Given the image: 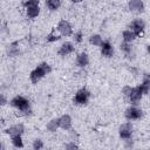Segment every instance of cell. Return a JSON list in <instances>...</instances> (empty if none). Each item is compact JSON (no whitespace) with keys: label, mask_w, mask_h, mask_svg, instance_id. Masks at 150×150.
<instances>
[{"label":"cell","mask_w":150,"mask_h":150,"mask_svg":"<svg viewBox=\"0 0 150 150\" xmlns=\"http://www.w3.org/2000/svg\"><path fill=\"white\" fill-rule=\"evenodd\" d=\"M128 7L131 12L135 13H142L144 12V2L143 0H129Z\"/></svg>","instance_id":"5bb4252c"},{"label":"cell","mask_w":150,"mask_h":150,"mask_svg":"<svg viewBox=\"0 0 150 150\" xmlns=\"http://www.w3.org/2000/svg\"><path fill=\"white\" fill-rule=\"evenodd\" d=\"M64 148H66V149H77L79 145L75 144V142H69V143L64 144Z\"/></svg>","instance_id":"83f0119b"},{"label":"cell","mask_w":150,"mask_h":150,"mask_svg":"<svg viewBox=\"0 0 150 150\" xmlns=\"http://www.w3.org/2000/svg\"><path fill=\"white\" fill-rule=\"evenodd\" d=\"M46 6L49 11H56L61 7V0H46Z\"/></svg>","instance_id":"d6986e66"},{"label":"cell","mask_w":150,"mask_h":150,"mask_svg":"<svg viewBox=\"0 0 150 150\" xmlns=\"http://www.w3.org/2000/svg\"><path fill=\"white\" fill-rule=\"evenodd\" d=\"M124 116L128 121H136V120H139L143 116V110L134 104V105H130L129 108L125 109Z\"/></svg>","instance_id":"5b68a950"},{"label":"cell","mask_w":150,"mask_h":150,"mask_svg":"<svg viewBox=\"0 0 150 150\" xmlns=\"http://www.w3.org/2000/svg\"><path fill=\"white\" fill-rule=\"evenodd\" d=\"M100 48H101L102 56H104V57H111L114 55V47L110 43V41H108V40L104 41L103 40L102 43H101V46H100Z\"/></svg>","instance_id":"30bf717a"},{"label":"cell","mask_w":150,"mask_h":150,"mask_svg":"<svg viewBox=\"0 0 150 150\" xmlns=\"http://www.w3.org/2000/svg\"><path fill=\"white\" fill-rule=\"evenodd\" d=\"M121 50L128 57H131L132 56V46H131V43H129V42H122L121 43Z\"/></svg>","instance_id":"ffe728a7"},{"label":"cell","mask_w":150,"mask_h":150,"mask_svg":"<svg viewBox=\"0 0 150 150\" xmlns=\"http://www.w3.org/2000/svg\"><path fill=\"white\" fill-rule=\"evenodd\" d=\"M69 1H71L73 4H80V2H82L83 0H69Z\"/></svg>","instance_id":"f546056e"},{"label":"cell","mask_w":150,"mask_h":150,"mask_svg":"<svg viewBox=\"0 0 150 150\" xmlns=\"http://www.w3.org/2000/svg\"><path fill=\"white\" fill-rule=\"evenodd\" d=\"M23 132H25V127H23V124H21V123L13 124V125H11L9 128L6 129V134H8L11 137H13V136H19V135L22 136Z\"/></svg>","instance_id":"8fae6325"},{"label":"cell","mask_w":150,"mask_h":150,"mask_svg":"<svg viewBox=\"0 0 150 150\" xmlns=\"http://www.w3.org/2000/svg\"><path fill=\"white\" fill-rule=\"evenodd\" d=\"M136 38H137V36L135 35V33L131 32L130 29H125V30H123V33H122L123 42H129V43H131Z\"/></svg>","instance_id":"ac0fdd59"},{"label":"cell","mask_w":150,"mask_h":150,"mask_svg":"<svg viewBox=\"0 0 150 150\" xmlns=\"http://www.w3.org/2000/svg\"><path fill=\"white\" fill-rule=\"evenodd\" d=\"M26 14L28 18L34 19L40 14V1L39 0H27L23 4Z\"/></svg>","instance_id":"3957f363"},{"label":"cell","mask_w":150,"mask_h":150,"mask_svg":"<svg viewBox=\"0 0 150 150\" xmlns=\"http://www.w3.org/2000/svg\"><path fill=\"white\" fill-rule=\"evenodd\" d=\"M50 70H52V68H50V66H49L47 62H42V63L38 64V66L30 71V74H29V80H30V82L34 83V84L38 83V82L41 81L47 74H49Z\"/></svg>","instance_id":"6da1fadb"},{"label":"cell","mask_w":150,"mask_h":150,"mask_svg":"<svg viewBox=\"0 0 150 150\" xmlns=\"http://www.w3.org/2000/svg\"><path fill=\"white\" fill-rule=\"evenodd\" d=\"M142 97H143V93H142V90L139 89V87H138V86H137V87H132V89H131V91H130V94H129V96H128L130 103H132V104L136 105V104L142 100Z\"/></svg>","instance_id":"9c48e42d"},{"label":"cell","mask_w":150,"mask_h":150,"mask_svg":"<svg viewBox=\"0 0 150 150\" xmlns=\"http://www.w3.org/2000/svg\"><path fill=\"white\" fill-rule=\"evenodd\" d=\"M57 121H59V128H61L63 130H70L71 129L73 121H71V117L68 114H64V115L60 116L57 118Z\"/></svg>","instance_id":"4fadbf2b"},{"label":"cell","mask_w":150,"mask_h":150,"mask_svg":"<svg viewBox=\"0 0 150 150\" xmlns=\"http://www.w3.org/2000/svg\"><path fill=\"white\" fill-rule=\"evenodd\" d=\"M132 131H134V127L130 122H127V123H123L120 129H118V135L122 139H128V138H131L132 136Z\"/></svg>","instance_id":"ba28073f"},{"label":"cell","mask_w":150,"mask_h":150,"mask_svg":"<svg viewBox=\"0 0 150 150\" xmlns=\"http://www.w3.org/2000/svg\"><path fill=\"white\" fill-rule=\"evenodd\" d=\"M75 62H76V66H77V67L84 68L86 66L89 64V56H88V54L84 53V52L80 53V54L76 56V61H75Z\"/></svg>","instance_id":"9a60e30c"},{"label":"cell","mask_w":150,"mask_h":150,"mask_svg":"<svg viewBox=\"0 0 150 150\" xmlns=\"http://www.w3.org/2000/svg\"><path fill=\"white\" fill-rule=\"evenodd\" d=\"M102 41H103V39H102V36L100 34H93L89 38V43L93 45V46H96V47H100Z\"/></svg>","instance_id":"44dd1931"},{"label":"cell","mask_w":150,"mask_h":150,"mask_svg":"<svg viewBox=\"0 0 150 150\" xmlns=\"http://www.w3.org/2000/svg\"><path fill=\"white\" fill-rule=\"evenodd\" d=\"M11 141H12L13 146H15V148H23V141H22L21 135L11 137Z\"/></svg>","instance_id":"603a6c76"},{"label":"cell","mask_w":150,"mask_h":150,"mask_svg":"<svg viewBox=\"0 0 150 150\" xmlns=\"http://www.w3.org/2000/svg\"><path fill=\"white\" fill-rule=\"evenodd\" d=\"M2 148H4V146H2V144H1V143H0V150H1V149H2Z\"/></svg>","instance_id":"4dcf8cb0"},{"label":"cell","mask_w":150,"mask_h":150,"mask_svg":"<svg viewBox=\"0 0 150 150\" xmlns=\"http://www.w3.org/2000/svg\"><path fill=\"white\" fill-rule=\"evenodd\" d=\"M131 89H132V87H130V86H124V87L122 88V94L128 97L129 94H130V91H131Z\"/></svg>","instance_id":"4316f807"},{"label":"cell","mask_w":150,"mask_h":150,"mask_svg":"<svg viewBox=\"0 0 150 150\" xmlns=\"http://www.w3.org/2000/svg\"><path fill=\"white\" fill-rule=\"evenodd\" d=\"M74 50H75L74 45H73L71 42H69V41H66V42H63V43L60 46V48H59V50H57V54H59L60 56H67V55L71 54Z\"/></svg>","instance_id":"7c38bea8"},{"label":"cell","mask_w":150,"mask_h":150,"mask_svg":"<svg viewBox=\"0 0 150 150\" xmlns=\"http://www.w3.org/2000/svg\"><path fill=\"white\" fill-rule=\"evenodd\" d=\"M74 40H75V42H82V40H83V34H82L81 30H79V32H76V33L74 34Z\"/></svg>","instance_id":"484cf974"},{"label":"cell","mask_w":150,"mask_h":150,"mask_svg":"<svg viewBox=\"0 0 150 150\" xmlns=\"http://www.w3.org/2000/svg\"><path fill=\"white\" fill-rule=\"evenodd\" d=\"M129 29L131 32L135 33L136 36H141L144 33L145 29V22L142 19H135L134 21H131V23L129 25Z\"/></svg>","instance_id":"8992f818"},{"label":"cell","mask_w":150,"mask_h":150,"mask_svg":"<svg viewBox=\"0 0 150 150\" xmlns=\"http://www.w3.org/2000/svg\"><path fill=\"white\" fill-rule=\"evenodd\" d=\"M6 53L8 56L11 57H14V56H18L19 53H20V48H19V42H12L11 45L7 46V49H6Z\"/></svg>","instance_id":"2e32d148"},{"label":"cell","mask_w":150,"mask_h":150,"mask_svg":"<svg viewBox=\"0 0 150 150\" xmlns=\"http://www.w3.org/2000/svg\"><path fill=\"white\" fill-rule=\"evenodd\" d=\"M43 146H45V144H43V141H41L40 138H36V139H34V141H33L32 148H33L34 150H40V149H42Z\"/></svg>","instance_id":"d4e9b609"},{"label":"cell","mask_w":150,"mask_h":150,"mask_svg":"<svg viewBox=\"0 0 150 150\" xmlns=\"http://www.w3.org/2000/svg\"><path fill=\"white\" fill-rule=\"evenodd\" d=\"M46 128H47L48 131H50V132H55V131L59 129V121H57V118H52V120L47 123Z\"/></svg>","instance_id":"7402d4cb"},{"label":"cell","mask_w":150,"mask_h":150,"mask_svg":"<svg viewBox=\"0 0 150 150\" xmlns=\"http://www.w3.org/2000/svg\"><path fill=\"white\" fill-rule=\"evenodd\" d=\"M56 30L62 36H70L73 34V27H71L70 22L67 20H60L56 26Z\"/></svg>","instance_id":"52a82bcc"},{"label":"cell","mask_w":150,"mask_h":150,"mask_svg":"<svg viewBox=\"0 0 150 150\" xmlns=\"http://www.w3.org/2000/svg\"><path fill=\"white\" fill-rule=\"evenodd\" d=\"M61 39L60 35H57L55 33V30H52L48 35H47V42H55V41H59Z\"/></svg>","instance_id":"cb8c5ba5"},{"label":"cell","mask_w":150,"mask_h":150,"mask_svg":"<svg viewBox=\"0 0 150 150\" xmlns=\"http://www.w3.org/2000/svg\"><path fill=\"white\" fill-rule=\"evenodd\" d=\"M5 104H7V97L4 94H0V107H4Z\"/></svg>","instance_id":"f1b7e54d"},{"label":"cell","mask_w":150,"mask_h":150,"mask_svg":"<svg viewBox=\"0 0 150 150\" xmlns=\"http://www.w3.org/2000/svg\"><path fill=\"white\" fill-rule=\"evenodd\" d=\"M90 98V91L87 88H81L75 93L74 96V103L77 105H86Z\"/></svg>","instance_id":"277c9868"},{"label":"cell","mask_w":150,"mask_h":150,"mask_svg":"<svg viewBox=\"0 0 150 150\" xmlns=\"http://www.w3.org/2000/svg\"><path fill=\"white\" fill-rule=\"evenodd\" d=\"M11 105L12 107H14V108H16L18 110H20V111H22V112H29L30 111V103H29V101L25 97V96H22V95H16V96H14L12 100H11Z\"/></svg>","instance_id":"7a4b0ae2"},{"label":"cell","mask_w":150,"mask_h":150,"mask_svg":"<svg viewBox=\"0 0 150 150\" xmlns=\"http://www.w3.org/2000/svg\"><path fill=\"white\" fill-rule=\"evenodd\" d=\"M138 87L142 90L143 95H146L149 93V90H150V76H149V74H145L143 76V81Z\"/></svg>","instance_id":"e0dca14e"}]
</instances>
